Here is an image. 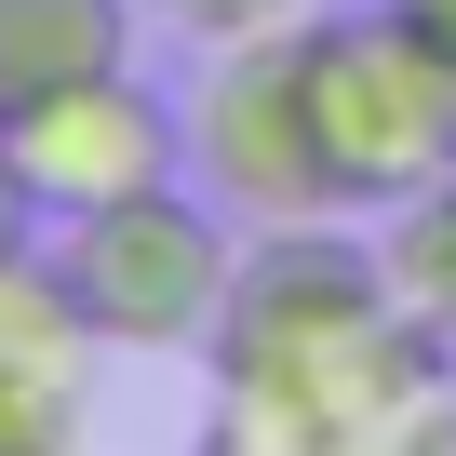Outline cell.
<instances>
[{
    "label": "cell",
    "instance_id": "1",
    "mask_svg": "<svg viewBox=\"0 0 456 456\" xmlns=\"http://www.w3.org/2000/svg\"><path fill=\"white\" fill-rule=\"evenodd\" d=\"M389 336H403V309H389L376 256L336 242V215H322V228H256L228 322H215V362H228V389H282V403L336 416V443H349V403L389 362Z\"/></svg>",
    "mask_w": 456,
    "mask_h": 456
},
{
    "label": "cell",
    "instance_id": "2",
    "mask_svg": "<svg viewBox=\"0 0 456 456\" xmlns=\"http://www.w3.org/2000/svg\"><path fill=\"white\" fill-rule=\"evenodd\" d=\"M54 282H68V309H81L94 349H121V362H188V349H215L228 282H242V256H228V201H201V188H134V201H108V215H68V228H54Z\"/></svg>",
    "mask_w": 456,
    "mask_h": 456
},
{
    "label": "cell",
    "instance_id": "3",
    "mask_svg": "<svg viewBox=\"0 0 456 456\" xmlns=\"http://www.w3.org/2000/svg\"><path fill=\"white\" fill-rule=\"evenodd\" d=\"M309 121H322V161H336V201L389 215L403 188L456 175V68L389 14H309Z\"/></svg>",
    "mask_w": 456,
    "mask_h": 456
},
{
    "label": "cell",
    "instance_id": "4",
    "mask_svg": "<svg viewBox=\"0 0 456 456\" xmlns=\"http://www.w3.org/2000/svg\"><path fill=\"white\" fill-rule=\"evenodd\" d=\"M188 175L242 228H322V215H349L336 161H322V121H309V41L296 28L215 54V81L188 94Z\"/></svg>",
    "mask_w": 456,
    "mask_h": 456
},
{
    "label": "cell",
    "instance_id": "5",
    "mask_svg": "<svg viewBox=\"0 0 456 456\" xmlns=\"http://www.w3.org/2000/svg\"><path fill=\"white\" fill-rule=\"evenodd\" d=\"M175 161H188V108H161V94L134 81V54L94 68V81L14 94V201H28L41 228L108 215V201H134V188H175Z\"/></svg>",
    "mask_w": 456,
    "mask_h": 456
},
{
    "label": "cell",
    "instance_id": "6",
    "mask_svg": "<svg viewBox=\"0 0 456 456\" xmlns=\"http://www.w3.org/2000/svg\"><path fill=\"white\" fill-rule=\"evenodd\" d=\"M81 362H94V336H81L54 256L14 228L0 242V403H81Z\"/></svg>",
    "mask_w": 456,
    "mask_h": 456
},
{
    "label": "cell",
    "instance_id": "7",
    "mask_svg": "<svg viewBox=\"0 0 456 456\" xmlns=\"http://www.w3.org/2000/svg\"><path fill=\"white\" fill-rule=\"evenodd\" d=\"M134 54V0H0V94L94 81Z\"/></svg>",
    "mask_w": 456,
    "mask_h": 456
},
{
    "label": "cell",
    "instance_id": "8",
    "mask_svg": "<svg viewBox=\"0 0 456 456\" xmlns=\"http://www.w3.org/2000/svg\"><path fill=\"white\" fill-rule=\"evenodd\" d=\"M376 282H389V309H403L416 336H443V349H456V175H429V188H403V201H389Z\"/></svg>",
    "mask_w": 456,
    "mask_h": 456
},
{
    "label": "cell",
    "instance_id": "9",
    "mask_svg": "<svg viewBox=\"0 0 456 456\" xmlns=\"http://www.w3.org/2000/svg\"><path fill=\"white\" fill-rule=\"evenodd\" d=\"M148 14H161L175 41H201V54H228V41H282V28H309L322 0H148Z\"/></svg>",
    "mask_w": 456,
    "mask_h": 456
},
{
    "label": "cell",
    "instance_id": "10",
    "mask_svg": "<svg viewBox=\"0 0 456 456\" xmlns=\"http://www.w3.org/2000/svg\"><path fill=\"white\" fill-rule=\"evenodd\" d=\"M81 403H0V456H68Z\"/></svg>",
    "mask_w": 456,
    "mask_h": 456
},
{
    "label": "cell",
    "instance_id": "11",
    "mask_svg": "<svg viewBox=\"0 0 456 456\" xmlns=\"http://www.w3.org/2000/svg\"><path fill=\"white\" fill-rule=\"evenodd\" d=\"M389 14H403V28H416V41H429V54L456 68V0H389Z\"/></svg>",
    "mask_w": 456,
    "mask_h": 456
},
{
    "label": "cell",
    "instance_id": "12",
    "mask_svg": "<svg viewBox=\"0 0 456 456\" xmlns=\"http://www.w3.org/2000/svg\"><path fill=\"white\" fill-rule=\"evenodd\" d=\"M28 228V201H14V94H0V242Z\"/></svg>",
    "mask_w": 456,
    "mask_h": 456
}]
</instances>
